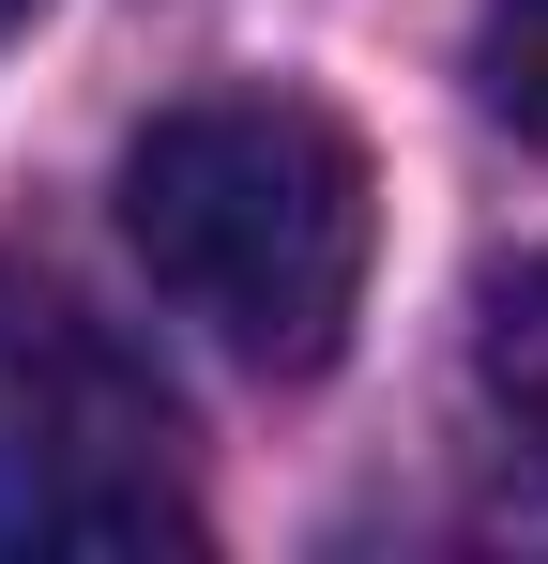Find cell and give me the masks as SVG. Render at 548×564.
I'll use <instances>...</instances> for the list:
<instances>
[{
	"label": "cell",
	"mask_w": 548,
	"mask_h": 564,
	"mask_svg": "<svg viewBox=\"0 0 548 564\" xmlns=\"http://www.w3.org/2000/svg\"><path fill=\"white\" fill-rule=\"evenodd\" d=\"M472 381H487V412L548 458V260H503V275H487V305H472Z\"/></svg>",
	"instance_id": "3"
},
{
	"label": "cell",
	"mask_w": 548,
	"mask_h": 564,
	"mask_svg": "<svg viewBox=\"0 0 548 564\" xmlns=\"http://www.w3.org/2000/svg\"><path fill=\"white\" fill-rule=\"evenodd\" d=\"M472 93L548 153V0H487V31H472Z\"/></svg>",
	"instance_id": "4"
},
{
	"label": "cell",
	"mask_w": 548,
	"mask_h": 564,
	"mask_svg": "<svg viewBox=\"0 0 548 564\" xmlns=\"http://www.w3.org/2000/svg\"><path fill=\"white\" fill-rule=\"evenodd\" d=\"M31 15H46V0H0V46H15V31H31Z\"/></svg>",
	"instance_id": "5"
},
{
	"label": "cell",
	"mask_w": 548,
	"mask_h": 564,
	"mask_svg": "<svg viewBox=\"0 0 548 564\" xmlns=\"http://www.w3.org/2000/svg\"><path fill=\"white\" fill-rule=\"evenodd\" d=\"M0 550H198L183 397L62 275H0Z\"/></svg>",
	"instance_id": "2"
},
{
	"label": "cell",
	"mask_w": 548,
	"mask_h": 564,
	"mask_svg": "<svg viewBox=\"0 0 548 564\" xmlns=\"http://www.w3.org/2000/svg\"><path fill=\"white\" fill-rule=\"evenodd\" d=\"M122 245L213 351H244L260 381H305L336 367L365 305L381 184L320 93H198V107H153L122 153Z\"/></svg>",
	"instance_id": "1"
}]
</instances>
